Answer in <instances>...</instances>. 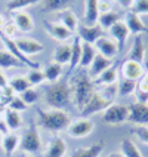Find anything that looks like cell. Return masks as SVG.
Segmentation results:
<instances>
[{"label":"cell","instance_id":"obj_1","mask_svg":"<svg viewBox=\"0 0 148 157\" xmlns=\"http://www.w3.org/2000/svg\"><path fill=\"white\" fill-rule=\"evenodd\" d=\"M70 85L71 92H73V102L78 110H82L89 101V98L93 95L96 89L95 83H93V80L90 78L86 70H82L73 76V82Z\"/></svg>","mask_w":148,"mask_h":157},{"label":"cell","instance_id":"obj_2","mask_svg":"<svg viewBox=\"0 0 148 157\" xmlns=\"http://www.w3.org/2000/svg\"><path fill=\"white\" fill-rule=\"evenodd\" d=\"M44 99H46V104L52 108L64 110L70 107L73 102L71 85L65 80L53 82L52 85H49L44 89Z\"/></svg>","mask_w":148,"mask_h":157},{"label":"cell","instance_id":"obj_3","mask_svg":"<svg viewBox=\"0 0 148 157\" xmlns=\"http://www.w3.org/2000/svg\"><path fill=\"white\" fill-rule=\"evenodd\" d=\"M37 122L40 124V128H43L46 131L56 133L68 128L70 124V116L65 110H58V108H52V110H37Z\"/></svg>","mask_w":148,"mask_h":157},{"label":"cell","instance_id":"obj_4","mask_svg":"<svg viewBox=\"0 0 148 157\" xmlns=\"http://www.w3.org/2000/svg\"><path fill=\"white\" fill-rule=\"evenodd\" d=\"M19 147L22 148V151L31 153V154L40 151V148H42V140H40L39 131H37V128H36V124L33 122L30 123V128H28V129L24 132V135L21 136Z\"/></svg>","mask_w":148,"mask_h":157},{"label":"cell","instance_id":"obj_5","mask_svg":"<svg viewBox=\"0 0 148 157\" xmlns=\"http://www.w3.org/2000/svg\"><path fill=\"white\" fill-rule=\"evenodd\" d=\"M129 107L124 104H111L102 111V120L108 124H122L127 122Z\"/></svg>","mask_w":148,"mask_h":157},{"label":"cell","instance_id":"obj_6","mask_svg":"<svg viewBox=\"0 0 148 157\" xmlns=\"http://www.w3.org/2000/svg\"><path fill=\"white\" fill-rule=\"evenodd\" d=\"M129 107L127 122L133 123L136 126H147L148 124V104L145 102H133Z\"/></svg>","mask_w":148,"mask_h":157},{"label":"cell","instance_id":"obj_7","mask_svg":"<svg viewBox=\"0 0 148 157\" xmlns=\"http://www.w3.org/2000/svg\"><path fill=\"white\" fill-rule=\"evenodd\" d=\"M0 40H2V43L5 44L6 51H8L9 53H12V55H13L18 61L22 64V65H27V67H30V68H39V64H37V62L28 59V56L24 55V53L18 49V46H17V43H15V40H13V39L6 37L5 34H2V33H0Z\"/></svg>","mask_w":148,"mask_h":157},{"label":"cell","instance_id":"obj_8","mask_svg":"<svg viewBox=\"0 0 148 157\" xmlns=\"http://www.w3.org/2000/svg\"><path fill=\"white\" fill-rule=\"evenodd\" d=\"M95 123L90 119H80L77 122H73L67 128V133L71 138H85L93 132Z\"/></svg>","mask_w":148,"mask_h":157},{"label":"cell","instance_id":"obj_9","mask_svg":"<svg viewBox=\"0 0 148 157\" xmlns=\"http://www.w3.org/2000/svg\"><path fill=\"white\" fill-rule=\"evenodd\" d=\"M77 33H78V39L83 42V43H89V44H95V42L102 37V27L99 24H92V25H78L77 27Z\"/></svg>","mask_w":148,"mask_h":157},{"label":"cell","instance_id":"obj_10","mask_svg":"<svg viewBox=\"0 0 148 157\" xmlns=\"http://www.w3.org/2000/svg\"><path fill=\"white\" fill-rule=\"evenodd\" d=\"M93 48H96V51H98L99 55H102V56L108 58V59L116 58L117 53H119V51H120L119 46H117V43L114 42L113 39H111V37H105V36L99 37V39L96 40Z\"/></svg>","mask_w":148,"mask_h":157},{"label":"cell","instance_id":"obj_11","mask_svg":"<svg viewBox=\"0 0 148 157\" xmlns=\"http://www.w3.org/2000/svg\"><path fill=\"white\" fill-rule=\"evenodd\" d=\"M144 65L139 64L136 61H132V59H126L122 64V76L123 78H129L133 82H138L142 76H144Z\"/></svg>","mask_w":148,"mask_h":157},{"label":"cell","instance_id":"obj_12","mask_svg":"<svg viewBox=\"0 0 148 157\" xmlns=\"http://www.w3.org/2000/svg\"><path fill=\"white\" fill-rule=\"evenodd\" d=\"M43 28L52 39L58 40V42H65V40H68L71 37V34H73L70 30H67V28L64 25H61L59 22H47V21H44Z\"/></svg>","mask_w":148,"mask_h":157},{"label":"cell","instance_id":"obj_13","mask_svg":"<svg viewBox=\"0 0 148 157\" xmlns=\"http://www.w3.org/2000/svg\"><path fill=\"white\" fill-rule=\"evenodd\" d=\"M124 24L127 27L129 33L135 36H139L141 33H148V27L144 24V21L141 19L139 15H136L135 12L129 10L124 17Z\"/></svg>","mask_w":148,"mask_h":157},{"label":"cell","instance_id":"obj_14","mask_svg":"<svg viewBox=\"0 0 148 157\" xmlns=\"http://www.w3.org/2000/svg\"><path fill=\"white\" fill-rule=\"evenodd\" d=\"M15 40V43H17L18 49L21 51V52L24 53V55H36V53H40L44 51V46L40 42H37V40H33V39H24V37H21V39H13Z\"/></svg>","mask_w":148,"mask_h":157},{"label":"cell","instance_id":"obj_15","mask_svg":"<svg viewBox=\"0 0 148 157\" xmlns=\"http://www.w3.org/2000/svg\"><path fill=\"white\" fill-rule=\"evenodd\" d=\"M110 34H111V39H113L114 42L117 43L119 46V49H122L124 43H126V40H127V37H129V30H127V27L124 24V21H119V22H116L111 28H110Z\"/></svg>","mask_w":148,"mask_h":157},{"label":"cell","instance_id":"obj_16","mask_svg":"<svg viewBox=\"0 0 148 157\" xmlns=\"http://www.w3.org/2000/svg\"><path fill=\"white\" fill-rule=\"evenodd\" d=\"M67 153V144L61 136H53L49 141L47 148L44 151L43 157H64Z\"/></svg>","mask_w":148,"mask_h":157},{"label":"cell","instance_id":"obj_17","mask_svg":"<svg viewBox=\"0 0 148 157\" xmlns=\"http://www.w3.org/2000/svg\"><path fill=\"white\" fill-rule=\"evenodd\" d=\"M111 65H113V59H108L102 55L96 53L92 64L89 65V76H90V78H96L102 71L110 68Z\"/></svg>","mask_w":148,"mask_h":157},{"label":"cell","instance_id":"obj_18","mask_svg":"<svg viewBox=\"0 0 148 157\" xmlns=\"http://www.w3.org/2000/svg\"><path fill=\"white\" fill-rule=\"evenodd\" d=\"M127 59L136 61V62H139V64H142L144 59H145V43H144V40H142L141 36H135L131 51L127 53Z\"/></svg>","mask_w":148,"mask_h":157},{"label":"cell","instance_id":"obj_19","mask_svg":"<svg viewBox=\"0 0 148 157\" xmlns=\"http://www.w3.org/2000/svg\"><path fill=\"white\" fill-rule=\"evenodd\" d=\"M13 24L17 25L18 30H21L22 33H31L34 28V21L33 17L28 12H17L13 15Z\"/></svg>","mask_w":148,"mask_h":157},{"label":"cell","instance_id":"obj_20","mask_svg":"<svg viewBox=\"0 0 148 157\" xmlns=\"http://www.w3.org/2000/svg\"><path fill=\"white\" fill-rule=\"evenodd\" d=\"M117 77H119V74H117V68L111 65L110 68H107L105 71H102L98 77L95 78V86L96 87H102V86H110V85H116V82H117Z\"/></svg>","mask_w":148,"mask_h":157},{"label":"cell","instance_id":"obj_21","mask_svg":"<svg viewBox=\"0 0 148 157\" xmlns=\"http://www.w3.org/2000/svg\"><path fill=\"white\" fill-rule=\"evenodd\" d=\"M3 119H5V123H6L9 131H17V129H19L22 126V116H21V113L13 111V110H10L8 107L3 110Z\"/></svg>","mask_w":148,"mask_h":157},{"label":"cell","instance_id":"obj_22","mask_svg":"<svg viewBox=\"0 0 148 157\" xmlns=\"http://www.w3.org/2000/svg\"><path fill=\"white\" fill-rule=\"evenodd\" d=\"M99 0H85V19L87 25L96 24L99 18V9H98Z\"/></svg>","mask_w":148,"mask_h":157},{"label":"cell","instance_id":"obj_23","mask_svg":"<svg viewBox=\"0 0 148 157\" xmlns=\"http://www.w3.org/2000/svg\"><path fill=\"white\" fill-rule=\"evenodd\" d=\"M58 19H59V24H61V25H64L67 30H70L71 33H73L74 30H77L78 21H77L76 13H74L73 10H68V9L61 10V12L58 13Z\"/></svg>","mask_w":148,"mask_h":157},{"label":"cell","instance_id":"obj_24","mask_svg":"<svg viewBox=\"0 0 148 157\" xmlns=\"http://www.w3.org/2000/svg\"><path fill=\"white\" fill-rule=\"evenodd\" d=\"M102 150H104V144L102 142H96V144H92L89 147L77 148L71 154V157H99Z\"/></svg>","mask_w":148,"mask_h":157},{"label":"cell","instance_id":"obj_25","mask_svg":"<svg viewBox=\"0 0 148 157\" xmlns=\"http://www.w3.org/2000/svg\"><path fill=\"white\" fill-rule=\"evenodd\" d=\"M120 153L123 157H144V154L141 153V150L136 147V144L129 138H124L120 142Z\"/></svg>","mask_w":148,"mask_h":157},{"label":"cell","instance_id":"obj_26","mask_svg":"<svg viewBox=\"0 0 148 157\" xmlns=\"http://www.w3.org/2000/svg\"><path fill=\"white\" fill-rule=\"evenodd\" d=\"M95 48H93V44H89V43H83L82 42V58H80V62H78V65L85 70L87 68L92 61H93V58H95Z\"/></svg>","mask_w":148,"mask_h":157},{"label":"cell","instance_id":"obj_27","mask_svg":"<svg viewBox=\"0 0 148 157\" xmlns=\"http://www.w3.org/2000/svg\"><path fill=\"white\" fill-rule=\"evenodd\" d=\"M71 59V44H59L55 52H53V62H58V64H70Z\"/></svg>","mask_w":148,"mask_h":157},{"label":"cell","instance_id":"obj_28","mask_svg":"<svg viewBox=\"0 0 148 157\" xmlns=\"http://www.w3.org/2000/svg\"><path fill=\"white\" fill-rule=\"evenodd\" d=\"M43 74H44V78L47 82H51V83L58 82L59 77L62 76V65L58 64V62H51V64H47L43 68Z\"/></svg>","mask_w":148,"mask_h":157},{"label":"cell","instance_id":"obj_29","mask_svg":"<svg viewBox=\"0 0 148 157\" xmlns=\"http://www.w3.org/2000/svg\"><path fill=\"white\" fill-rule=\"evenodd\" d=\"M73 3V0H42V9L46 12L65 10Z\"/></svg>","mask_w":148,"mask_h":157},{"label":"cell","instance_id":"obj_30","mask_svg":"<svg viewBox=\"0 0 148 157\" xmlns=\"http://www.w3.org/2000/svg\"><path fill=\"white\" fill-rule=\"evenodd\" d=\"M136 101L138 102H145L148 104V71L144 73V76L138 80L136 83Z\"/></svg>","mask_w":148,"mask_h":157},{"label":"cell","instance_id":"obj_31","mask_svg":"<svg viewBox=\"0 0 148 157\" xmlns=\"http://www.w3.org/2000/svg\"><path fill=\"white\" fill-rule=\"evenodd\" d=\"M19 136L17 133H6L3 136V141H2V145H3V150L6 153V156H10L15 150L19 147Z\"/></svg>","mask_w":148,"mask_h":157},{"label":"cell","instance_id":"obj_32","mask_svg":"<svg viewBox=\"0 0 148 157\" xmlns=\"http://www.w3.org/2000/svg\"><path fill=\"white\" fill-rule=\"evenodd\" d=\"M82 58V40L78 37H74L71 44V59H70V73L74 71V68L78 65Z\"/></svg>","mask_w":148,"mask_h":157},{"label":"cell","instance_id":"obj_33","mask_svg":"<svg viewBox=\"0 0 148 157\" xmlns=\"http://www.w3.org/2000/svg\"><path fill=\"white\" fill-rule=\"evenodd\" d=\"M120 21V15L117 13V12H114V10H111V12H107V13H101L99 15V18H98V22H99V25L102 27V30L104 28H111V27L116 24V22H119Z\"/></svg>","mask_w":148,"mask_h":157},{"label":"cell","instance_id":"obj_34","mask_svg":"<svg viewBox=\"0 0 148 157\" xmlns=\"http://www.w3.org/2000/svg\"><path fill=\"white\" fill-rule=\"evenodd\" d=\"M9 86L12 87L13 92L22 94L24 90L30 89L31 85H30V82H28V78L27 77H24V76H17V77H12L10 80H9Z\"/></svg>","mask_w":148,"mask_h":157},{"label":"cell","instance_id":"obj_35","mask_svg":"<svg viewBox=\"0 0 148 157\" xmlns=\"http://www.w3.org/2000/svg\"><path fill=\"white\" fill-rule=\"evenodd\" d=\"M12 67H22V64L8 51H0V68L5 70V68H12Z\"/></svg>","mask_w":148,"mask_h":157},{"label":"cell","instance_id":"obj_36","mask_svg":"<svg viewBox=\"0 0 148 157\" xmlns=\"http://www.w3.org/2000/svg\"><path fill=\"white\" fill-rule=\"evenodd\" d=\"M136 83L138 82H133V80H129V78H122L120 83L117 85V94L122 96L132 95L136 90Z\"/></svg>","mask_w":148,"mask_h":157},{"label":"cell","instance_id":"obj_37","mask_svg":"<svg viewBox=\"0 0 148 157\" xmlns=\"http://www.w3.org/2000/svg\"><path fill=\"white\" fill-rule=\"evenodd\" d=\"M27 78H28L31 87L37 86V85H42L44 80H46L43 74V70H40V68H31L30 73H28V76H27Z\"/></svg>","mask_w":148,"mask_h":157},{"label":"cell","instance_id":"obj_38","mask_svg":"<svg viewBox=\"0 0 148 157\" xmlns=\"http://www.w3.org/2000/svg\"><path fill=\"white\" fill-rule=\"evenodd\" d=\"M42 0H9L8 2V10L12 12V10H18V9H24L28 8L31 5H36Z\"/></svg>","mask_w":148,"mask_h":157},{"label":"cell","instance_id":"obj_39","mask_svg":"<svg viewBox=\"0 0 148 157\" xmlns=\"http://www.w3.org/2000/svg\"><path fill=\"white\" fill-rule=\"evenodd\" d=\"M19 96H21V99H22L27 105H30V104H34V102H37V101H39L40 94L36 90L34 87H30V89L24 90L22 94H19Z\"/></svg>","mask_w":148,"mask_h":157},{"label":"cell","instance_id":"obj_40","mask_svg":"<svg viewBox=\"0 0 148 157\" xmlns=\"http://www.w3.org/2000/svg\"><path fill=\"white\" fill-rule=\"evenodd\" d=\"M8 108H10V110H13V111H18V113H21V111H25L27 108H28V105L21 99V96H13L10 101L8 102V105H6Z\"/></svg>","mask_w":148,"mask_h":157},{"label":"cell","instance_id":"obj_41","mask_svg":"<svg viewBox=\"0 0 148 157\" xmlns=\"http://www.w3.org/2000/svg\"><path fill=\"white\" fill-rule=\"evenodd\" d=\"M132 12H135L136 15H147L148 13V0H135Z\"/></svg>","mask_w":148,"mask_h":157},{"label":"cell","instance_id":"obj_42","mask_svg":"<svg viewBox=\"0 0 148 157\" xmlns=\"http://www.w3.org/2000/svg\"><path fill=\"white\" fill-rule=\"evenodd\" d=\"M132 133L139 141L148 145V126H136L135 129H132Z\"/></svg>","mask_w":148,"mask_h":157},{"label":"cell","instance_id":"obj_43","mask_svg":"<svg viewBox=\"0 0 148 157\" xmlns=\"http://www.w3.org/2000/svg\"><path fill=\"white\" fill-rule=\"evenodd\" d=\"M17 25L13 22H5V25L0 28V33L5 34L6 37H10V39H15V34H17Z\"/></svg>","mask_w":148,"mask_h":157},{"label":"cell","instance_id":"obj_44","mask_svg":"<svg viewBox=\"0 0 148 157\" xmlns=\"http://www.w3.org/2000/svg\"><path fill=\"white\" fill-rule=\"evenodd\" d=\"M98 9H99V15L101 13H107V12H111V3H110V0H99Z\"/></svg>","mask_w":148,"mask_h":157},{"label":"cell","instance_id":"obj_45","mask_svg":"<svg viewBox=\"0 0 148 157\" xmlns=\"http://www.w3.org/2000/svg\"><path fill=\"white\" fill-rule=\"evenodd\" d=\"M9 85V78L6 76V73L0 68V89H3V87H6Z\"/></svg>","mask_w":148,"mask_h":157},{"label":"cell","instance_id":"obj_46","mask_svg":"<svg viewBox=\"0 0 148 157\" xmlns=\"http://www.w3.org/2000/svg\"><path fill=\"white\" fill-rule=\"evenodd\" d=\"M8 126L5 123V119H3V111H0V132L2 133H8Z\"/></svg>","mask_w":148,"mask_h":157},{"label":"cell","instance_id":"obj_47","mask_svg":"<svg viewBox=\"0 0 148 157\" xmlns=\"http://www.w3.org/2000/svg\"><path fill=\"white\" fill-rule=\"evenodd\" d=\"M116 2H117L120 6H123V8L129 9L133 6V2H135V0H116Z\"/></svg>","mask_w":148,"mask_h":157},{"label":"cell","instance_id":"obj_48","mask_svg":"<svg viewBox=\"0 0 148 157\" xmlns=\"http://www.w3.org/2000/svg\"><path fill=\"white\" fill-rule=\"evenodd\" d=\"M107 157H123V154L120 151H114V153H110Z\"/></svg>","mask_w":148,"mask_h":157},{"label":"cell","instance_id":"obj_49","mask_svg":"<svg viewBox=\"0 0 148 157\" xmlns=\"http://www.w3.org/2000/svg\"><path fill=\"white\" fill-rule=\"evenodd\" d=\"M6 102H5V101H2V99H0V111H3V110H5V108H6Z\"/></svg>","mask_w":148,"mask_h":157},{"label":"cell","instance_id":"obj_50","mask_svg":"<svg viewBox=\"0 0 148 157\" xmlns=\"http://www.w3.org/2000/svg\"><path fill=\"white\" fill-rule=\"evenodd\" d=\"M3 25H5V18H3V15L0 13V28H2Z\"/></svg>","mask_w":148,"mask_h":157},{"label":"cell","instance_id":"obj_51","mask_svg":"<svg viewBox=\"0 0 148 157\" xmlns=\"http://www.w3.org/2000/svg\"><path fill=\"white\" fill-rule=\"evenodd\" d=\"M2 141H3V133L0 132V145H2Z\"/></svg>","mask_w":148,"mask_h":157},{"label":"cell","instance_id":"obj_52","mask_svg":"<svg viewBox=\"0 0 148 157\" xmlns=\"http://www.w3.org/2000/svg\"><path fill=\"white\" fill-rule=\"evenodd\" d=\"M19 157H25V156H24V154H22V156H19Z\"/></svg>","mask_w":148,"mask_h":157}]
</instances>
